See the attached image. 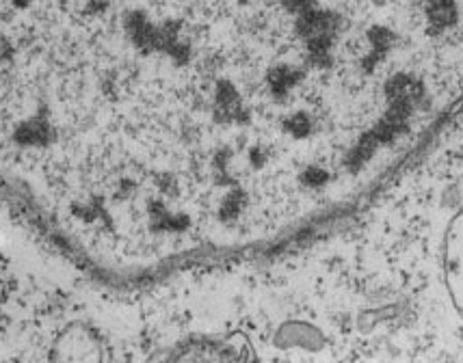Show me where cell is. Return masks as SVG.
Returning <instances> with one entry per match:
<instances>
[{"label":"cell","instance_id":"6da1fadb","mask_svg":"<svg viewBox=\"0 0 463 363\" xmlns=\"http://www.w3.org/2000/svg\"><path fill=\"white\" fill-rule=\"evenodd\" d=\"M444 284L453 305L463 313V210L444 236Z\"/></svg>","mask_w":463,"mask_h":363}]
</instances>
